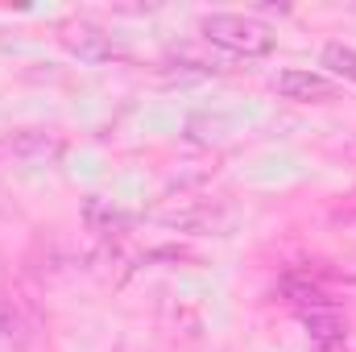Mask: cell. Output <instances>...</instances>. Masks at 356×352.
<instances>
[{"instance_id": "7a4b0ae2", "label": "cell", "mask_w": 356, "mask_h": 352, "mask_svg": "<svg viewBox=\"0 0 356 352\" xmlns=\"http://www.w3.org/2000/svg\"><path fill=\"white\" fill-rule=\"evenodd\" d=\"M63 137L58 133H42V129H21L13 137L0 141V154L21 162V166H50L54 158H63Z\"/></svg>"}, {"instance_id": "277c9868", "label": "cell", "mask_w": 356, "mask_h": 352, "mask_svg": "<svg viewBox=\"0 0 356 352\" xmlns=\"http://www.w3.org/2000/svg\"><path fill=\"white\" fill-rule=\"evenodd\" d=\"M302 319H307L311 344H315L319 352H340L344 349V323H340V315H336L327 303H315Z\"/></svg>"}, {"instance_id": "3957f363", "label": "cell", "mask_w": 356, "mask_h": 352, "mask_svg": "<svg viewBox=\"0 0 356 352\" xmlns=\"http://www.w3.org/2000/svg\"><path fill=\"white\" fill-rule=\"evenodd\" d=\"M273 91L286 99H298V104H327V99H336L340 88L319 71H282L273 79Z\"/></svg>"}, {"instance_id": "5b68a950", "label": "cell", "mask_w": 356, "mask_h": 352, "mask_svg": "<svg viewBox=\"0 0 356 352\" xmlns=\"http://www.w3.org/2000/svg\"><path fill=\"white\" fill-rule=\"evenodd\" d=\"M63 42L79 54V58H88V63H104V58H112L116 54V46L108 42V33L104 29H95V25H67V33H63Z\"/></svg>"}, {"instance_id": "8992f818", "label": "cell", "mask_w": 356, "mask_h": 352, "mask_svg": "<svg viewBox=\"0 0 356 352\" xmlns=\"http://www.w3.org/2000/svg\"><path fill=\"white\" fill-rule=\"evenodd\" d=\"M323 67H332L340 79H353V83H356V50H353V46L327 42V46H323Z\"/></svg>"}, {"instance_id": "6da1fadb", "label": "cell", "mask_w": 356, "mask_h": 352, "mask_svg": "<svg viewBox=\"0 0 356 352\" xmlns=\"http://www.w3.org/2000/svg\"><path fill=\"white\" fill-rule=\"evenodd\" d=\"M203 38L228 54H245V58H261L273 50V33L261 21L241 17V13H211L203 17Z\"/></svg>"}]
</instances>
